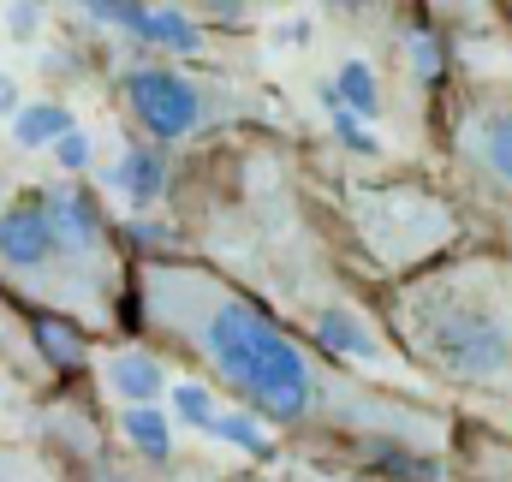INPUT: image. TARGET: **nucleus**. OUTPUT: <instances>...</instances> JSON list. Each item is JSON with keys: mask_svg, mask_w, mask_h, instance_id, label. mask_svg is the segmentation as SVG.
<instances>
[{"mask_svg": "<svg viewBox=\"0 0 512 482\" xmlns=\"http://www.w3.org/2000/svg\"><path fill=\"white\" fill-rule=\"evenodd\" d=\"M137 310L155 334L179 340L203 369H215L227 393H239L251 411L274 423H316V429L334 423L364 441H411V447H429L441 435L435 411L364 393L346 375H328L310 358V346H298L251 292H239L209 268H191L173 256L137 262Z\"/></svg>", "mask_w": 512, "mask_h": 482, "instance_id": "1", "label": "nucleus"}, {"mask_svg": "<svg viewBox=\"0 0 512 482\" xmlns=\"http://www.w3.org/2000/svg\"><path fill=\"white\" fill-rule=\"evenodd\" d=\"M387 328L435 381L512 399V274L495 256L429 262L393 292Z\"/></svg>", "mask_w": 512, "mask_h": 482, "instance_id": "2", "label": "nucleus"}, {"mask_svg": "<svg viewBox=\"0 0 512 482\" xmlns=\"http://www.w3.org/2000/svg\"><path fill=\"white\" fill-rule=\"evenodd\" d=\"M352 227L382 268H423L459 239L453 203L423 191V185H358L352 191Z\"/></svg>", "mask_w": 512, "mask_h": 482, "instance_id": "3", "label": "nucleus"}, {"mask_svg": "<svg viewBox=\"0 0 512 482\" xmlns=\"http://www.w3.org/2000/svg\"><path fill=\"white\" fill-rule=\"evenodd\" d=\"M120 96H126L137 131H143L155 149L197 137L203 125L221 114V108H215L221 96H215L209 84H197L191 72H179V66H131V72H120Z\"/></svg>", "mask_w": 512, "mask_h": 482, "instance_id": "4", "label": "nucleus"}, {"mask_svg": "<svg viewBox=\"0 0 512 482\" xmlns=\"http://www.w3.org/2000/svg\"><path fill=\"white\" fill-rule=\"evenodd\" d=\"M0 268L24 286H36L42 298H60L66 286L78 292L72 268H66V250L54 233V215H48V197L42 191H18L0 203Z\"/></svg>", "mask_w": 512, "mask_h": 482, "instance_id": "5", "label": "nucleus"}, {"mask_svg": "<svg viewBox=\"0 0 512 482\" xmlns=\"http://www.w3.org/2000/svg\"><path fill=\"white\" fill-rule=\"evenodd\" d=\"M72 6L84 18H96V24L131 36L137 48L167 54V60H197L209 48V30L185 6H173V0H72Z\"/></svg>", "mask_w": 512, "mask_h": 482, "instance_id": "6", "label": "nucleus"}, {"mask_svg": "<svg viewBox=\"0 0 512 482\" xmlns=\"http://www.w3.org/2000/svg\"><path fill=\"white\" fill-rule=\"evenodd\" d=\"M453 155L512 203V102H459V114L447 120Z\"/></svg>", "mask_w": 512, "mask_h": 482, "instance_id": "7", "label": "nucleus"}, {"mask_svg": "<svg viewBox=\"0 0 512 482\" xmlns=\"http://www.w3.org/2000/svg\"><path fill=\"white\" fill-rule=\"evenodd\" d=\"M108 191H120L131 209H155V203L167 197V149L131 143L126 155L108 167Z\"/></svg>", "mask_w": 512, "mask_h": 482, "instance_id": "8", "label": "nucleus"}, {"mask_svg": "<svg viewBox=\"0 0 512 482\" xmlns=\"http://www.w3.org/2000/svg\"><path fill=\"white\" fill-rule=\"evenodd\" d=\"M102 381H108V393H120L131 405H155L167 393V363L143 346H114L102 358Z\"/></svg>", "mask_w": 512, "mask_h": 482, "instance_id": "9", "label": "nucleus"}, {"mask_svg": "<svg viewBox=\"0 0 512 482\" xmlns=\"http://www.w3.org/2000/svg\"><path fill=\"white\" fill-rule=\"evenodd\" d=\"M310 334H316V346H322L328 358H364V363L382 358V346H376L370 322H364L358 310H346V304L316 310V316H310Z\"/></svg>", "mask_w": 512, "mask_h": 482, "instance_id": "10", "label": "nucleus"}, {"mask_svg": "<svg viewBox=\"0 0 512 482\" xmlns=\"http://www.w3.org/2000/svg\"><path fill=\"white\" fill-rule=\"evenodd\" d=\"M30 340H36V352L48 358V369H60V375H72V369H84L90 363V346H84V334L66 322V316H30Z\"/></svg>", "mask_w": 512, "mask_h": 482, "instance_id": "11", "label": "nucleus"}, {"mask_svg": "<svg viewBox=\"0 0 512 482\" xmlns=\"http://www.w3.org/2000/svg\"><path fill=\"white\" fill-rule=\"evenodd\" d=\"M334 96H340V108H346V114L376 120V114H382V84H376V66H370V60H340V72H334Z\"/></svg>", "mask_w": 512, "mask_h": 482, "instance_id": "12", "label": "nucleus"}, {"mask_svg": "<svg viewBox=\"0 0 512 482\" xmlns=\"http://www.w3.org/2000/svg\"><path fill=\"white\" fill-rule=\"evenodd\" d=\"M66 131H72V108H60V102H30L12 114V137L24 149H54Z\"/></svg>", "mask_w": 512, "mask_h": 482, "instance_id": "13", "label": "nucleus"}, {"mask_svg": "<svg viewBox=\"0 0 512 482\" xmlns=\"http://www.w3.org/2000/svg\"><path fill=\"white\" fill-rule=\"evenodd\" d=\"M120 435H126L143 459H155V465L173 459V423H167L155 405H131L126 417H120Z\"/></svg>", "mask_w": 512, "mask_h": 482, "instance_id": "14", "label": "nucleus"}, {"mask_svg": "<svg viewBox=\"0 0 512 482\" xmlns=\"http://www.w3.org/2000/svg\"><path fill=\"white\" fill-rule=\"evenodd\" d=\"M203 435H215V441H227V447H239V453H251V459H268V453H274V441L262 435V423H256L251 411H215Z\"/></svg>", "mask_w": 512, "mask_h": 482, "instance_id": "15", "label": "nucleus"}, {"mask_svg": "<svg viewBox=\"0 0 512 482\" xmlns=\"http://www.w3.org/2000/svg\"><path fill=\"white\" fill-rule=\"evenodd\" d=\"M322 108H328V125H334V137L352 149V155H382V143H376V131L358 120V114H346L340 108V96H334V84H322Z\"/></svg>", "mask_w": 512, "mask_h": 482, "instance_id": "16", "label": "nucleus"}, {"mask_svg": "<svg viewBox=\"0 0 512 482\" xmlns=\"http://www.w3.org/2000/svg\"><path fill=\"white\" fill-rule=\"evenodd\" d=\"M405 60H411V72H417L423 84H435V78H441L447 48H441V36H435L429 24H405Z\"/></svg>", "mask_w": 512, "mask_h": 482, "instance_id": "17", "label": "nucleus"}, {"mask_svg": "<svg viewBox=\"0 0 512 482\" xmlns=\"http://www.w3.org/2000/svg\"><path fill=\"white\" fill-rule=\"evenodd\" d=\"M173 411H179L191 429H209V417H215V393H209L203 381H179V387H173Z\"/></svg>", "mask_w": 512, "mask_h": 482, "instance_id": "18", "label": "nucleus"}, {"mask_svg": "<svg viewBox=\"0 0 512 482\" xmlns=\"http://www.w3.org/2000/svg\"><path fill=\"white\" fill-rule=\"evenodd\" d=\"M441 24H483V18H495V6L501 0H423Z\"/></svg>", "mask_w": 512, "mask_h": 482, "instance_id": "19", "label": "nucleus"}, {"mask_svg": "<svg viewBox=\"0 0 512 482\" xmlns=\"http://www.w3.org/2000/svg\"><path fill=\"white\" fill-rule=\"evenodd\" d=\"M54 161H60L66 173H84V167H90V137H84V131L72 125V131H66L60 143H54Z\"/></svg>", "mask_w": 512, "mask_h": 482, "instance_id": "20", "label": "nucleus"}, {"mask_svg": "<svg viewBox=\"0 0 512 482\" xmlns=\"http://www.w3.org/2000/svg\"><path fill=\"white\" fill-rule=\"evenodd\" d=\"M6 30H12L18 42H30V36L42 30V0H12V6H6Z\"/></svg>", "mask_w": 512, "mask_h": 482, "instance_id": "21", "label": "nucleus"}, {"mask_svg": "<svg viewBox=\"0 0 512 482\" xmlns=\"http://www.w3.org/2000/svg\"><path fill=\"white\" fill-rule=\"evenodd\" d=\"M0 482H48V477H42V465H36L30 453H12V447H0Z\"/></svg>", "mask_w": 512, "mask_h": 482, "instance_id": "22", "label": "nucleus"}, {"mask_svg": "<svg viewBox=\"0 0 512 482\" xmlns=\"http://www.w3.org/2000/svg\"><path fill=\"white\" fill-rule=\"evenodd\" d=\"M173 6H179V0H173ZM191 6H203V12H221V18H233V24L245 18V0H191Z\"/></svg>", "mask_w": 512, "mask_h": 482, "instance_id": "23", "label": "nucleus"}, {"mask_svg": "<svg viewBox=\"0 0 512 482\" xmlns=\"http://www.w3.org/2000/svg\"><path fill=\"white\" fill-rule=\"evenodd\" d=\"M280 42L304 48V42H310V18H292V24H280Z\"/></svg>", "mask_w": 512, "mask_h": 482, "instance_id": "24", "label": "nucleus"}, {"mask_svg": "<svg viewBox=\"0 0 512 482\" xmlns=\"http://www.w3.org/2000/svg\"><path fill=\"white\" fill-rule=\"evenodd\" d=\"M322 6H328V12H352V18H358V12H382V0H322Z\"/></svg>", "mask_w": 512, "mask_h": 482, "instance_id": "25", "label": "nucleus"}, {"mask_svg": "<svg viewBox=\"0 0 512 482\" xmlns=\"http://www.w3.org/2000/svg\"><path fill=\"white\" fill-rule=\"evenodd\" d=\"M18 108H24V102H18V84L0 72V114H18Z\"/></svg>", "mask_w": 512, "mask_h": 482, "instance_id": "26", "label": "nucleus"}, {"mask_svg": "<svg viewBox=\"0 0 512 482\" xmlns=\"http://www.w3.org/2000/svg\"><path fill=\"white\" fill-rule=\"evenodd\" d=\"M102 482H131V477H102Z\"/></svg>", "mask_w": 512, "mask_h": 482, "instance_id": "27", "label": "nucleus"}]
</instances>
